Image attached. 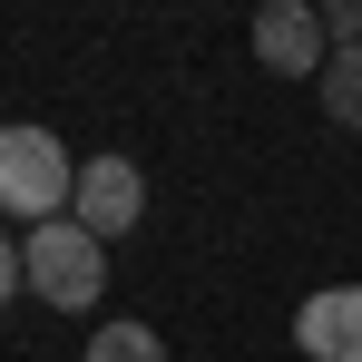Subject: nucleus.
Listing matches in <instances>:
<instances>
[{"instance_id": "obj_7", "label": "nucleus", "mask_w": 362, "mask_h": 362, "mask_svg": "<svg viewBox=\"0 0 362 362\" xmlns=\"http://www.w3.org/2000/svg\"><path fill=\"white\" fill-rule=\"evenodd\" d=\"M88 362H167V343H157L147 323H98V333H88Z\"/></svg>"}, {"instance_id": "obj_6", "label": "nucleus", "mask_w": 362, "mask_h": 362, "mask_svg": "<svg viewBox=\"0 0 362 362\" xmlns=\"http://www.w3.org/2000/svg\"><path fill=\"white\" fill-rule=\"evenodd\" d=\"M313 98H323V118H333V127H353V137H362V49H333L323 78H313Z\"/></svg>"}, {"instance_id": "obj_5", "label": "nucleus", "mask_w": 362, "mask_h": 362, "mask_svg": "<svg viewBox=\"0 0 362 362\" xmlns=\"http://www.w3.org/2000/svg\"><path fill=\"white\" fill-rule=\"evenodd\" d=\"M294 343H303L313 362H362V284H323V294H303Z\"/></svg>"}, {"instance_id": "obj_9", "label": "nucleus", "mask_w": 362, "mask_h": 362, "mask_svg": "<svg viewBox=\"0 0 362 362\" xmlns=\"http://www.w3.org/2000/svg\"><path fill=\"white\" fill-rule=\"evenodd\" d=\"M20 284H30V274H20V235H0V303L20 294Z\"/></svg>"}, {"instance_id": "obj_8", "label": "nucleus", "mask_w": 362, "mask_h": 362, "mask_svg": "<svg viewBox=\"0 0 362 362\" xmlns=\"http://www.w3.org/2000/svg\"><path fill=\"white\" fill-rule=\"evenodd\" d=\"M323 40L333 49H362V0H323Z\"/></svg>"}, {"instance_id": "obj_4", "label": "nucleus", "mask_w": 362, "mask_h": 362, "mask_svg": "<svg viewBox=\"0 0 362 362\" xmlns=\"http://www.w3.org/2000/svg\"><path fill=\"white\" fill-rule=\"evenodd\" d=\"M255 59L274 69V78H323V59H333L323 10H313V0H264V10H255Z\"/></svg>"}, {"instance_id": "obj_2", "label": "nucleus", "mask_w": 362, "mask_h": 362, "mask_svg": "<svg viewBox=\"0 0 362 362\" xmlns=\"http://www.w3.org/2000/svg\"><path fill=\"white\" fill-rule=\"evenodd\" d=\"M69 186H78V157H69L49 127H0V216H20V226H49L69 216Z\"/></svg>"}, {"instance_id": "obj_1", "label": "nucleus", "mask_w": 362, "mask_h": 362, "mask_svg": "<svg viewBox=\"0 0 362 362\" xmlns=\"http://www.w3.org/2000/svg\"><path fill=\"white\" fill-rule=\"evenodd\" d=\"M20 274H30V294L59 303V313H98V294H108V245L88 235V226H69V216H49V226L20 235Z\"/></svg>"}, {"instance_id": "obj_3", "label": "nucleus", "mask_w": 362, "mask_h": 362, "mask_svg": "<svg viewBox=\"0 0 362 362\" xmlns=\"http://www.w3.org/2000/svg\"><path fill=\"white\" fill-rule=\"evenodd\" d=\"M137 216H147V177H137V157H78V186H69V226H88V235H137Z\"/></svg>"}]
</instances>
